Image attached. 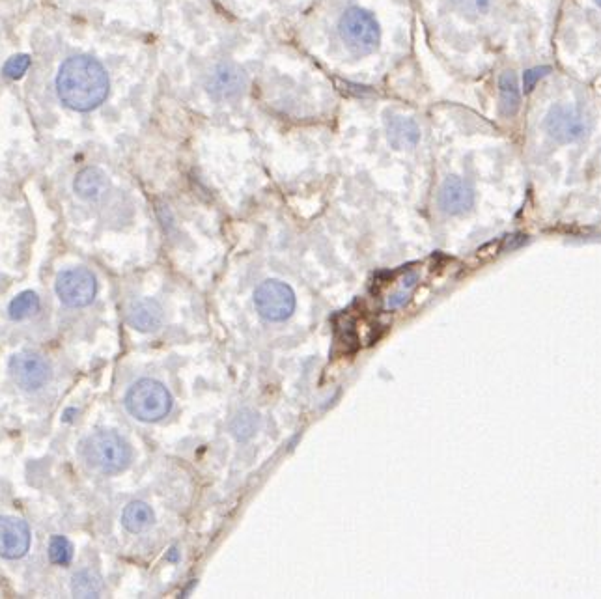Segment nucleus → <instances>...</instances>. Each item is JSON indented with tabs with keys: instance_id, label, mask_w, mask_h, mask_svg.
Returning <instances> with one entry per match:
<instances>
[{
	"instance_id": "obj_12",
	"label": "nucleus",
	"mask_w": 601,
	"mask_h": 599,
	"mask_svg": "<svg viewBox=\"0 0 601 599\" xmlns=\"http://www.w3.org/2000/svg\"><path fill=\"white\" fill-rule=\"evenodd\" d=\"M387 135H389V142L398 150L413 148L420 139L417 124L406 116H396V114L387 118Z\"/></svg>"
},
{
	"instance_id": "obj_17",
	"label": "nucleus",
	"mask_w": 601,
	"mask_h": 599,
	"mask_svg": "<svg viewBox=\"0 0 601 599\" xmlns=\"http://www.w3.org/2000/svg\"><path fill=\"white\" fill-rule=\"evenodd\" d=\"M40 310V297L34 292L19 293L14 301L10 303V318L15 321L27 320L32 314Z\"/></svg>"
},
{
	"instance_id": "obj_4",
	"label": "nucleus",
	"mask_w": 601,
	"mask_h": 599,
	"mask_svg": "<svg viewBox=\"0 0 601 599\" xmlns=\"http://www.w3.org/2000/svg\"><path fill=\"white\" fill-rule=\"evenodd\" d=\"M338 32L342 42L346 43L355 55H368L378 47V21L361 8H351L342 15L338 23Z\"/></svg>"
},
{
	"instance_id": "obj_2",
	"label": "nucleus",
	"mask_w": 601,
	"mask_h": 599,
	"mask_svg": "<svg viewBox=\"0 0 601 599\" xmlns=\"http://www.w3.org/2000/svg\"><path fill=\"white\" fill-rule=\"evenodd\" d=\"M84 458L101 473H122L131 461V448L114 432H98L84 441Z\"/></svg>"
},
{
	"instance_id": "obj_16",
	"label": "nucleus",
	"mask_w": 601,
	"mask_h": 599,
	"mask_svg": "<svg viewBox=\"0 0 601 599\" xmlns=\"http://www.w3.org/2000/svg\"><path fill=\"white\" fill-rule=\"evenodd\" d=\"M122 523L129 532L137 534V532L148 529L154 523V512L146 502H131L124 510Z\"/></svg>"
},
{
	"instance_id": "obj_21",
	"label": "nucleus",
	"mask_w": 601,
	"mask_h": 599,
	"mask_svg": "<svg viewBox=\"0 0 601 599\" xmlns=\"http://www.w3.org/2000/svg\"><path fill=\"white\" fill-rule=\"evenodd\" d=\"M549 71H551V68H532V70L525 71V79H523V83H525V92H532L536 83H538L542 77H546Z\"/></svg>"
},
{
	"instance_id": "obj_15",
	"label": "nucleus",
	"mask_w": 601,
	"mask_h": 599,
	"mask_svg": "<svg viewBox=\"0 0 601 599\" xmlns=\"http://www.w3.org/2000/svg\"><path fill=\"white\" fill-rule=\"evenodd\" d=\"M499 101H501V114L504 118H514L521 107V94H519L518 79L514 71H504L499 79Z\"/></svg>"
},
{
	"instance_id": "obj_20",
	"label": "nucleus",
	"mask_w": 601,
	"mask_h": 599,
	"mask_svg": "<svg viewBox=\"0 0 601 599\" xmlns=\"http://www.w3.org/2000/svg\"><path fill=\"white\" fill-rule=\"evenodd\" d=\"M28 66H30V58L27 55L14 56V58H10L6 62L4 75L10 77V79H17V77H21L28 70Z\"/></svg>"
},
{
	"instance_id": "obj_5",
	"label": "nucleus",
	"mask_w": 601,
	"mask_h": 599,
	"mask_svg": "<svg viewBox=\"0 0 601 599\" xmlns=\"http://www.w3.org/2000/svg\"><path fill=\"white\" fill-rule=\"evenodd\" d=\"M258 314L267 321H286L295 310L292 288L280 280H266L254 292Z\"/></svg>"
},
{
	"instance_id": "obj_11",
	"label": "nucleus",
	"mask_w": 601,
	"mask_h": 599,
	"mask_svg": "<svg viewBox=\"0 0 601 599\" xmlns=\"http://www.w3.org/2000/svg\"><path fill=\"white\" fill-rule=\"evenodd\" d=\"M127 320L131 323V327H135L137 331L150 333L163 323V308L157 301L142 299V301L129 308Z\"/></svg>"
},
{
	"instance_id": "obj_22",
	"label": "nucleus",
	"mask_w": 601,
	"mask_h": 599,
	"mask_svg": "<svg viewBox=\"0 0 601 599\" xmlns=\"http://www.w3.org/2000/svg\"><path fill=\"white\" fill-rule=\"evenodd\" d=\"M596 2H598V4H600V6H601V0H596Z\"/></svg>"
},
{
	"instance_id": "obj_9",
	"label": "nucleus",
	"mask_w": 601,
	"mask_h": 599,
	"mask_svg": "<svg viewBox=\"0 0 601 599\" xmlns=\"http://www.w3.org/2000/svg\"><path fill=\"white\" fill-rule=\"evenodd\" d=\"M30 549V530L17 517H0V557L15 560Z\"/></svg>"
},
{
	"instance_id": "obj_14",
	"label": "nucleus",
	"mask_w": 601,
	"mask_h": 599,
	"mask_svg": "<svg viewBox=\"0 0 601 599\" xmlns=\"http://www.w3.org/2000/svg\"><path fill=\"white\" fill-rule=\"evenodd\" d=\"M73 189L84 200H98L107 191V178L99 168H84L77 174Z\"/></svg>"
},
{
	"instance_id": "obj_6",
	"label": "nucleus",
	"mask_w": 601,
	"mask_h": 599,
	"mask_svg": "<svg viewBox=\"0 0 601 599\" xmlns=\"http://www.w3.org/2000/svg\"><path fill=\"white\" fill-rule=\"evenodd\" d=\"M98 292L96 277L84 267H71L56 279V295L71 308L88 307Z\"/></svg>"
},
{
	"instance_id": "obj_10",
	"label": "nucleus",
	"mask_w": 601,
	"mask_h": 599,
	"mask_svg": "<svg viewBox=\"0 0 601 599\" xmlns=\"http://www.w3.org/2000/svg\"><path fill=\"white\" fill-rule=\"evenodd\" d=\"M439 204L445 213L460 215V213H465L473 208L475 193L469 183L452 176V178H447V182L443 183V187H441Z\"/></svg>"
},
{
	"instance_id": "obj_19",
	"label": "nucleus",
	"mask_w": 601,
	"mask_h": 599,
	"mask_svg": "<svg viewBox=\"0 0 601 599\" xmlns=\"http://www.w3.org/2000/svg\"><path fill=\"white\" fill-rule=\"evenodd\" d=\"M73 557V547L64 536H53L49 544V558L53 564L68 566Z\"/></svg>"
},
{
	"instance_id": "obj_1",
	"label": "nucleus",
	"mask_w": 601,
	"mask_h": 599,
	"mask_svg": "<svg viewBox=\"0 0 601 599\" xmlns=\"http://www.w3.org/2000/svg\"><path fill=\"white\" fill-rule=\"evenodd\" d=\"M56 92L73 111H92L107 99L109 75L96 58L73 56L58 71Z\"/></svg>"
},
{
	"instance_id": "obj_13",
	"label": "nucleus",
	"mask_w": 601,
	"mask_h": 599,
	"mask_svg": "<svg viewBox=\"0 0 601 599\" xmlns=\"http://www.w3.org/2000/svg\"><path fill=\"white\" fill-rule=\"evenodd\" d=\"M241 88H243V75L234 66H221L211 79L210 92L217 98H234L241 92Z\"/></svg>"
},
{
	"instance_id": "obj_3",
	"label": "nucleus",
	"mask_w": 601,
	"mask_h": 599,
	"mask_svg": "<svg viewBox=\"0 0 601 599\" xmlns=\"http://www.w3.org/2000/svg\"><path fill=\"white\" fill-rule=\"evenodd\" d=\"M129 413L142 422H157L167 417L172 409V396L154 379H140L126 396Z\"/></svg>"
},
{
	"instance_id": "obj_8",
	"label": "nucleus",
	"mask_w": 601,
	"mask_h": 599,
	"mask_svg": "<svg viewBox=\"0 0 601 599\" xmlns=\"http://www.w3.org/2000/svg\"><path fill=\"white\" fill-rule=\"evenodd\" d=\"M546 129L551 139L568 144L581 139L587 127H585V118L575 109L566 105H557L547 114Z\"/></svg>"
},
{
	"instance_id": "obj_7",
	"label": "nucleus",
	"mask_w": 601,
	"mask_h": 599,
	"mask_svg": "<svg viewBox=\"0 0 601 599\" xmlns=\"http://www.w3.org/2000/svg\"><path fill=\"white\" fill-rule=\"evenodd\" d=\"M10 374L15 383L25 391H38L49 381V364L32 351L15 353L10 359Z\"/></svg>"
},
{
	"instance_id": "obj_18",
	"label": "nucleus",
	"mask_w": 601,
	"mask_h": 599,
	"mask_svg": "<svg viewBox=\"0 0 601 599\" xmlns=\"http://www.w3.org/2000/svg\"><path fill=\"white\" fill-rule=\"evenodd\" d=\"M71 590L75 598H99L101 583L94 573L79 572L73 575Z\"/></svg>"
}]
</instances>
